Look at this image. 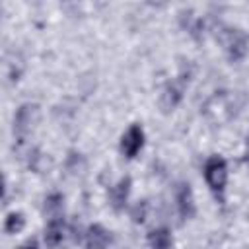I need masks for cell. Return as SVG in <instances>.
<instances>
[{"label": "cell", "mask_w": 249, "mask_h": 249, "mask_svg": "<svg viewBox=\"0 0 249 249\" xmlns=\"http://www.w3.org/2000/svg\"><path fill=\"white\" fill-rule=\"evenodd\" d=\"M107 243H109V231L99 224L89 226L86 235V249H107Z\"/></svg>", "instance_id": "obj_9"}, {"label": "cell", "mask_w": 249, "mask_h": 249, "mask_svg": "<svg viewBox=\"0 0 249 249\" xmlns=\"http://www.w3.org/2000/svg\"><path fill=\"white\" fill-rule=\"evenodd\" d=\"M148 241L152 249H173V237L167 228H158L148 233Z\"/></svg>", "instance_id": "obj_10"}, {"label": "cell", "mask_w": 249, "mask_h": 249, "mask_svg": "<svg viewBox=\"0 0 249 249\" xmlns=\"http://www.w3.org/2000/svg\"><path fill=\"white\" fill-rule=\"evenodd\" d=\"M25 226V218L21 212H10L6 216V222H4V231L6 233H18L21 231Z\"/></svg>", "instance_id": "obj_11"}, {"label": "cell", "mask_w": 249, "mask_h": 249, "mask_svg": "<svg viewBox=\"0 0 249 249\" xmlns=\"http://www.w3.org/2000/svg\"><path fill=\"white\" fill-rule=\"evenodd\" d=\"M224 45H226L228 58L231 62H239L245 58L249 51V35L241 27H230L224 33Z\"/></svg>", "instance_id": "obj_2"}, {"label": "cell", "mask_w": 249, "mask_h": 249, "mask_svg": "<svg viewBox=\"0 0 249 249\" xmlns=\"http://www.w3.org/2000/svg\"><path fill=\"white\" fill-rule=\"evenodd\" d=\"M175 200H177L179 216L183 220H189V218L195 216L196 206H195V196H193V191H191V185L189 183H179L177 185V189H175Z\"/></svg>", "instance_id": "obj_5"}, {"label": "cell", "mask_w": 249, "mask_h": 249, "mask_svg": "<svg viewBox=\"0 0 249 249\" xmlns=\"http://www.w3.org/2000/svg\"><path fill=\"white\" fill-rule=\"evenodd\" d=\"M247 163H249V142H247Z\"/></svg>", "instance_id": "obj_13"}, {"label": "cell", "mask_w": 249, "mask_h": 249, "mask_svg": "<svg viewBox=\"0 0 249 249\" xmlns=\"http://www.w3.org/2000/svg\"><path fill=\"white\" fill-rule=\"evenodd\" d=\"M37 119H39V107L35 103H23L16 111V115H14V134L19 142H23L27 138V134L31 132Z\"/></svg>", "instance_id": "obj_3"}, {"label": "cell", "mask_w": 249, "mask_h": 249, "mask_svg": "<svg viewBox=\"0 0 249 249\" xmlns=\"http://www.w3.org/2000/svg\"><path fill=\"white\" fill-rule=\"evenodd\" d=\"M185 84H187V78H185V74H181L175 82H171V84L165 88V91H163V95H161V105H163L165 111L173 109V107L179 103V99H181V95H183V89H185Z\"/></svg>", "instance_id": "obj_6"}, {"label": "cell", "mask_w": 249, "mask_h": 249, "mask_svg": "<svg viewBox=\"0 0 249 249\" xmlns=\"http://www.w3.org/2000/svg\"><path fill=\"white\" fill-rule=\"evenodd\" d=\"M128 195H130V177H123V179H119L117 185L111 187V193H109L111 206L115 210H123L126 206Z\"/></svg>", "instance_id": "obj_7"}, {"label": "cell", "mask_w": 249, "mask_h": 249, "mask_svg": "<svg viewBox=\"0 0 249 249\" xmlns=\"http://www.w3.org/2000/svg\"><path fill=\"white\" fill-rule=\"evenodd\" d=\"M64 237V218L60 214H54L45 228V241L49 247H56Z\"/></svg>", "instance_id": "obj_8"}, {"label": "cell", "mask_w": 249, "mask_h": 249, "mask_svg": "<svg viewBox=\"0 0 249 249\" xmlns=\"http://www.w3.org/2000/svg\"><path fill=\"white\" fill-rule=\"evenodd\" d=\"M18 249H39V245H37V241L35 239H27L23 245H19Z\"/></svg>", "instance_id": "obj_12"}, {"label": "cell", "mask_w": 249, "mask_h": 249, "mask_svg": "<svg viewBox=\"0 0 249 249\" xmlns=\"http://www.w3.org/2000/svg\"><path fill=\"white\" fill-rule=\"evenodd\" d=\"M204 179L210 187V191L218 196L224 195L226 183H228V163L220 156H210L204 163Z\"/></svg>", "instance_id": "obj_1"}, {"label": "cell", "mask_w": 249, "mask_h": 249, "mask_svg": "<svg viewBox=\"0 0 249 249\" xmlns=\"http://www.w3.org/2000/svg\"><path fill=\"white\" fill-rule=\"evenodd\" d=\"M144 146V130L140 124H130L121 138V152L126 158H134Z\"/></svg>", "instance_id": "obj_4"}]
</instances>
